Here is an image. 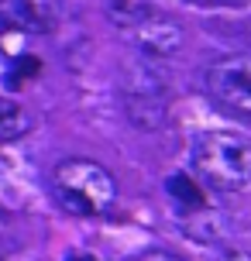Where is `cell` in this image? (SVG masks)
Here are the masks:
<instances>
[{
    "instance_id": "1",
    "label": "cell",
    "mask_w": 251,
    "mask_h": 261,
    "mask_svg": "<svg viewBox=\"0 0 251 261\" xmlns=\"http://www.w3.org/2000/svg\"><path fill=\"white\" fill-rule=\"evenodd\" d=\"M193 169L213 193H244L251 186V141L234 130H203L193 141Z\"/></svg>"
},
{
    "instance_id": "2",
    "label": "cell",
    "mask_w": 251,
    "mask_h": 261,
    "mask_svg": "<svg viewBox=\"0 0 251 261\" xmlns=\"http://www.w3.org/2000/svg\"><path fill=\"white\" fill-rule=\"evenodd\" d=\"M52 196L72 217H104L117 203V182L93 158H66L52 172Z\"/></svg>"
},
{
    "instance_id": "3",
    "label": "cell",
    "mask_w": 251,
    "mask_h": 261,
    "mask_svg": "<svg viewBox=\"0 0 251 261\" xmlns=\"http://www.w3.org/2000/svg\"><path fill=\"white\" fill-rule=\"evenodd\" d=\"M207 90L213 103L227 114L251 117V52H234L210 62L207 69Z\"/></svg>"
},
{
    "instance_id": "4",
    "label": "cell",
    "mask_w": 251,
    "mask_h": 261,
    "mask_svg": "<svg viewBox=\"0 0 251 261\" xmlns=\"http://www.w3.org/2000/svg\"><path fill=\"white\" fill-rule=\"evenodd\" d=\"M124 110L134 127L159 130L169 120V93L155 72H131L124 83Z\"/></svg>"
},
{
    "instance_id": "5",
    "label": "cell",
    "mask_w": 251,
    "mask_h": 261,
    "mask_svg": "<svg viewBox=\"0 0 251 261\" xmlns=\"http://www.w3.org/2000/svg\"><path fill=\"white\" fill-rule=\"evenodd\" d=\"M128 38H131L145 55L165 59V55H175L183 48V28L175 24L169 14L155 11L152 17H145L141 24H134L131 31H128Z\"/></svg>"
},
{
    "instance_id": "6",
    "label": "cell",
    "mask_w": 251,
    "mask_h": 261,
    "mask_svg": "<svg viewBox=\"0 0 251 261\" xmlns=\"http://www.w3.org/2000/svg\"><path fill=\"white\" fill-rule=\"evenodd\" d=\"M55 28L52 0H0V31L45 35Z\"/></svg>"
},
{
    "instance_id": "7",
    "label": "cell",
    "mask_w": 251,
    "mask_h": 261,
    "mask_svg": "<svg viewBox=\"0 0 251 261\" xmlns=\"http://www.w3.org/2000/svg\"><path fill=\"white\" fill-rule=\"evenodd\" d=\"M31 114H28V107H21L14 96L7 93H0V141H17V138H24L28 130H31Z\"/></svg>"
},
{
    "instance_id": "8",
    "label": "cell",
    "mask_w": 251,
    "mask_h": 261,
    "mask_svg": "<svg viewBox=\"0 0 251 261\" xmlns=\"http://www.w3.org/2000/svg\"><path fill=\"white\" fill-rule=\"evenodd\" d=\"M165 193H169V199L179 206V217L203 206V189H199V179L186 175V172H175V175H169V179H165Z\"/></svg>"
},
{
    "instance_id": "9",
    "label": "cell",
    "mask_w": 251,
    "mask_h": 261,
    "mask_svg": "<svg viewBox=\"0 0 251 261\" xmlns=\"http://www.w3.org/2000/svg\"><path fill=\"white\" fill-rule=\"evenodd\" d=\"M159 11L152 0H107V17L120 28V31H131L134 24H141L145 17Z\"/></svg>"
},
{
    "instance_id": "10",
    "label": "cell",
    "mask_w": 251,
    "mask_h": 261,
    "mask_svg": "<svg viewBox=\"0 0 251 261\" xmlns=\"http://www.w3.org/2000/svg\"><path fill=\"white\" fill-rule=\"evenodd\" d=\"M41 69V62L38 59H31V55H24V59H17L14 62V69H11V76H17V79H31L35 72Z\"/></svg>"
},
{
    "instance_id": "11",
    "label": "cell",
    "mask_w": 251,
    "mask_h": 261,
    "mask_svg": "<svg viewBox=\"0 0 251 261\" xmlns=\"http://www.w3.org/2000/svg\"><path fill=\"white\" fill-rule=\"evenodd\" d=\"M141 261H186V258H179V254H172V251H148Z\"/></svg>"
},
{
    "instance_id": "12",
    "label": "cell",
    "mask_w": 251,
    "mask_h": 261,
    "mask_svg": "<svg viewBox=\"0 0 251 261\" xmlns=\"http://www.w3.org/2000/svg\"><path fill=\"white\" fill-rule=\"evenodd\" d=\"M217 261H251V254L248 251H224Z\"/></svg>"
},
{
    "instance_id": "13",
    "label": "cell",
    "mask_w": 251,
    "mask_h": 261,
    "mask_svg": "<svg viewBox=\"0 0 251 261\" xmlns=\"http://www.w3.org/2000/svg\"><path fill=\"white\" fill-rule=\"evenodd\" d=\"M189 4H199V7H220V4H227V0H189Z\"/></svg>"
},
{
    "instance_id": "14",
    "label": "cell",
    "mask_w": 251,
    "mask_h": 261,
    "mask_svg": "<svg viewBox=\"0 0 251 261\" xmlns=\"http://www.w3.org/2000/svg\"><path fill=\"white\" fill-rule=\"evenodd\" d=\"M72 261H93V258H72Z\"/></svg>"
}]
</instances>
